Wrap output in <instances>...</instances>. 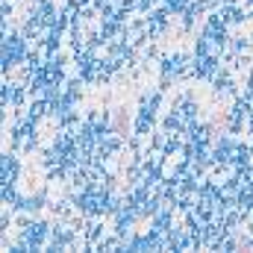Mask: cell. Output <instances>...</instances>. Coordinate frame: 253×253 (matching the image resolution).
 I'll return each instance as SVG.
<instances>
[{
	"label": "cell",
	"instance_id": "6da1fadb",
	"mask_svg": "<svg viewBox=\"0 0 253 253\" xmlns=\"http://www.w3.org/2000/svg\"><path fill=\"white\" fill-rule=\"evenodd\" d=\"M115 130H118V133H127V130H130V115H127V109H118V112H115Z\"/></svg>",
	"mask_w": 253,
	"mask_h": 253
}]
</instances>
